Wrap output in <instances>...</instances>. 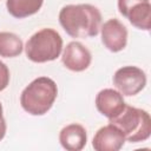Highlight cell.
Returning <instances> with one entry per match:
<instances>
[{"label":"cell","instance_id":"obj_1","mask_svg":"<svg viewBox=\"0 0 151 151\" xmlns=\"http://www.w3.org/2000/svg\"><path fill=\"white\" fill-rule=\"evenodd\" d=\"M59 22L72 38H92L100 31L101 13L91 4L65 5L59 12Z\"/></svg>","mask_w":151,"mask_h":151},{"label":"cell","instance_id":"obj_2","mask_svg":"<svg viewBox=\"0 0 151 151\" xmlns=\"http://www.w3.org/2000/svg\"><path fill=\"white\" fill-rule=\"evenodd\" d=\"M57 96L55 81L48 77H38L22 90L20 105L31 116H44L53 106Z\"/></svg>","mask_w":151,"mask_h":151},{"label":"cell","instance_id":"obj_3","mask_svg":"<svg viewBox=\"0 0 151 151\" xmlns=\"http://www.w3.org/2000/svg\"><path fill=\"white\" fill-rule=\"evenodd\" d=\"M109 123L116 125L124 134L126 142L139 143L151 136V118L147 111L131 105H125L123 111Z\"/></svg>","mask_w":151,"mask_h":151},{"label":"cell","instance_id":"obj_4","mask_svg":"<svg viewBox=\"0 0 151 151\" xmlns=\"http://www.w3.org/2000/svg\"><path fill=\"white\" fill-rule=\"evenodd\" d=\"M63 38L53 28H41L32 34L25 45L26 57L38 64L55 60L63 51Z\"/></svg>","mask_w":151,"mask_h":151},{"label":"cell","instance_id":"obj_5","mask_svg":"<svg viewBox=\"0 0 151 151\" xmlns=\"http://www.w3.org/2000/svg\"><path fill=\"white\" fill-rule=\"evenodd\" d=\"M112 81L118 92L125 97H132L144 90L146 74L137 66H123L114 72Z\"/></svg>","mask_w":151,"mask_h":151},{"label":"cell","instance_id":"obj_6","mask_svg":"<svg viewBox=\"0 0 151 151\" xmlns=\"http://www.w3.org/2000/svg\"><path fill=\"white\" fill-rule=\"evenodd\" d=\"M119 13L138 29L149 31L151 27L150 0H118Z\"/></svg>","mask_w":151,"mask_h":151},{"label":"cell","instance_id":"obj_7","mask_svg":"<svg viewBox=\"0 0 151 151\" xmlns=\"http://www.w3.org/2000/svg\"><path fill=\"white\" fill-rule=\"evenodd\" d=\"M100 35L103 45L113 53L120 52L127 44V28L125 25L116 19H109L100 26Z\"/></svg>","mask_w":151,"mask_h":151},{"label":"cell","instance_id":"obj_8","mask_svg":"<svg viewBox=\"0 0 151 151\" xmlns=\"http://www.w3.org/2000/svg\"><path fill=\"white\" fill-rule=\"evenodd\" d=\"M61 61L64 66L73 72H81L88 68L92 61V54L80 41H70L61 51Z\"/></svg>","mask_w":151,"mask_h":151},{"label":"cell","instance_id":"obj_9","mask_svg":"<svg viewBox=\"0 0 151 151\" xmlns=\"http://www.w3.org/2000/svg\"><path fill=\"white\" fill-rule=\"evenodd\" d=\"M125 142L123 132L110 123L97 130L92 139V147L96 151H118Z\"/></svg>","mask_w":151,"mask_h":151},{"label":"cell","instance_id":"obj_10","mask_svg":"<svg viewBox=\"0 0 151 151\" xmlns=\"http://www.w3.org/2000/svg\"><path fill=\"white\" fill-rule=\"evenodd\" d=\"M94 104L98 112L107 119L117 117L126 105L124 96L114 88L100 90L96 96Z\"/></svg>","mask_w":151,"mask_h":151},{"label":"cell","instance_id":"obj_11","mask_svg":"<svg viewBox=\"0 0 151 151\" xmlns=\"http://www.w3.org/2000/svg\"><path fill=\"white\" fill-rule=\"evenodd\" d=\"M60 145L67 151H80L87 143V133L83 125L72 123L64 126L59 132Z\"/></svg>","mask_w":151,"mask_h":151},{"label":"cell","instance_id":"obj_12","mask_svg":"<svg viewBox=\"0 0 151 151\" xmlns=\"http://www.w3.org/2000/svg\"><path fill=\"white\" fill-rule=\"evenodd\" d=\"M42 4L44 0H7L6 8L12 17L24 19L35 14L41 8Z\"/></svg>","mask_w":151,"mask_h":151},{"label":"cell","instance_id":"obj_13","mask_svg":"<svg viewBox=\"0 0 151 151\" xmlns=\"http://www.w3.org/2000/svg\"><path fill=\"white\" fill-rule=\"evenodd\" d=\"M24 42L21 38L13 32H0V57L15 58L21 54Z\"/></svg>","mask_w":151,"mask_h":151},{"label":"cell","instance_id":"obj_14","mask_svg":"<svg viewBox=\"0 0 151 151\" xmlns=\"http://www.w3.org/2000/svg\"><path fill=\"white\" fill-rule=\"evenodd\" d=\"M9 79H11L9 70H8L7 65L0 60V92L4 91L8 86Z\"/></svg>","mask_w":151,"mask_h":151},{"label":"cell","instance_id":"obj_15","mask_svg":"<svg viewBox=\"0 0 151 151\" xmlns=\"http://www.w3.org/2000/svg\"><path fill=\"white\" fill-rule=\"evenodd\" d=\"M6 130H7V125H6V120H5V117H4L2 104L0 101V140L4 139V137L6 134Z\"/></svg>","mask_w":151,"mask_h":151}]
</instances>
